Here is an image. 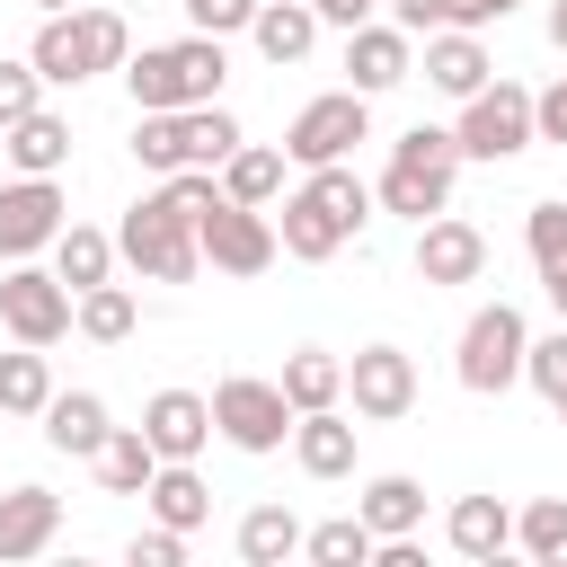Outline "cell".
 I'll return each mask as SVG.
<instances>
[{
  "label": "cell",
  "instance_id": "cell-28",
  "mask_svg": "<svg viewBox=\"0 0 567 567\" xmlns=\"http://www.w3.org/2000/svg\"><path fill=\"white\" fill-rule=\"evenodd\" d=\"M354 514L372 523V540H399V532H416V523H425V487H416L408 470H381V478H363Z\"/></svg>",
  "mask_w": 567,
  "mask_h": 567
},
{
  "label": "cell",
  "instance_id": "cell-44",
  "mask_svg": "<svg viewBox=\"0 0 567 567\" xmlns=\"http://www.w3.org/2000/svg\"><path fill=\"white\" fill-rule=\"evenodd\" d=\"M390 9V27H408V35H434L443 27V0H381Z\"/></svg>",
  "mask_w": 567,
  "mask_h": 567
},
{
  "label": "cell",
  "instance_id": "cell-16",
  "mask_svg": "<svg viewBox=\"0 0 567 567\" xmlns=\"http://www.w3.org/2000/svg\"><path fill=\"white\" fill-rule=\"evenodd\" d=\"M53 540H62V496H53V487H35V478H27V487H9V496H0V567L44 558Z\"/></svg>",
  "mask_w": 567,
  "mask_h": 567
},
{
  "label": "cell",
  "instance_id": "cell-26",
  "mask_svg": "<svg viewBox=\"0 0 567 567\" xmlns=\"http://www.w3.org/2000/svg\"><path fill=\"white\" fill-rule=\"evenodd\" d=\"M275 390L292 399V416H301V408H337V399H346V354H328V346H292L284 372H275Z\"/></svg>",
  "mask_w": 567,
  "mask_h": 567
},
{
  "label": "cell",
  "instance_id": "cell-2",
  "mask_svg": "<svg viewBox=\"0 0 567 567\" xmlns=\"http://www.w3.org/2000/svg\"><path fill=\"white\" fill-rule=\"evenodd\" d=\"M124 53H133V27H124L115 0L53 9V18L35 27V44H27V62H35L44 89H80V80H97V71H124Z\"/></svg>",
  "mask_w": 567,
  "mask_h": 567
},
{
  "label": "cell",
  "instance_id": "cell-24",
  "mask_svg": "<svg viewBox=\"0 0 567 567\" xmlns=\"http://www.w3.org/2000/svg\"><path fill=\"white\" fill-rule=\"evenodd\" d=\"M248 44L284 71V62H301L310 44H319V9L310 0H257V18H248Z\"/></svg>",
  "mask_w": 567,
  "mask_h": 567
},
{
  "label": "cell",
  "instance_id": "cell-45",
  "mask_svg": "<svg viewBox=\"0 0 567 567\" xmlns=\"http://www.w3.org/2000/svg\"><path fill=\"white\" fill-rule=\"evenodd\" d=\"M310 9H319V27H363L381 0H310Z\"/></svg>",
  "mask_w": 567,
  "mask_h": 567
},
{
  "label": "cell",
  "instance_id": "cell-38",
  "mask_svg": "<svg viewBox=\"0 0 567 567\" xmlns=\"http://www.w3.org/2000/svg\"><path fill=\"white\" fill-rule=\"evenodd\" d=\"M523 248H532V266L567 248V204H558V195H540V204L523 213Z\"/></svg>",
  "mask_w": 567,
  "mask_h": 567
},
{
  "label": "cell",
  "instance_id": "cell-14",
  "mask_svg": "<svg viewBox=\"0 0 567 567\" xmlns=\"http://www.w3.org/2000/svg\"><path fill=\"white\" fill-rule=\"evenodd\" d=\"M487 275V230L461 213L416 221V284H478Z\"/></svg>",
  "mask_w": 567,
  "mask_h": 567
},
{
  "label": "cell",
  "instance_id": "cell-8",
  "mask_svg": "<svg viewBox=\"0 0 567 567\" xmlns=\"http://www.w3.org/2000/svg\"><path fill=\"white\" fill-rule=\"evenodd\" d=\"M354 142H372V97L363 89H328L292 115L284 133V159L292 168H328V159H354Z\"/></svg>",
  "mask_w": 567,
  "mask_h": 567
},
{
  "label": "cell",
  "instance_id": "cell-9",
  "mask_svg": "<svg viewBox=\"0 0 567 567\" xmlns=\"http://www.w3.org/2000/svg\"><path fill=\"white\" fill-rule=\"evenodd\" d=\"M195 248H204V266H213V275H266V266L284 257L275 213H266V204H230V195L195 221Z\"/></svg>",
  "mask_w": 567,
  "mask_h": 567
},
{
  "label": "cell",
  "instance_id": "cell-5",
  "mask_svg": "<svg viewBox=\"0 0 567 567\" xmlns=\"http://www.w3.org/2000/svg\"><path fill=\"white\" fill-rule=\"evenodd\" d=\"M523 346H532V319H523L514 301L470 310V328H461V346H452L461 390H470V399H505V390L523 381Z\"/></svg>",
  "mask_w": 567,
  "mask_h": 567
},
{
  "label": "cell",
  "instance_id": "cell-7",
  "mask_svg": "<svg viewBox=\"0 0 567 567\" xmlns=\"http://www.w3.org/2000/svg\"><path fill=\"white\" fill-rule=\"evenodd\" d=\"M452 142H461V159H514V151H532V89L523 80H487L478 97H461V124H452Z\"/></svg>",
  "mask_w": 567,
  "mask_h": 567
},
{
  "label": "cell",
  "instance_id": "cell-25",
  "mask_svg": "<svg viewBox=\"0 0 567 567\" xmlns=\"http://www.w3.org/2000/svg\"><path fill=\"white\" fill-rule=\"evenodd\" d=\"M53 275L71 284V301H80L89 284H106V275H115V230H97V221H62V230H53Z\"/></svg>",
  "mask_w": 567,
  "mask_h": 567
},
{
  "label": "cell",
  "instance_id": "cell-18",
  "mask_svg": "<svg viewBox=\"0 0 567 567\" xmlns=\"http://www.w3.org/2000/svg\"><path fill=\"white\" fill-rule=\"evenodd\" d=\"M275 239H284V257H301V266H328V257H337L354 230H346V221H337V213H328L310 186H292V195H284V213H275Z\"/></svg>",
  "mask_w": 567,
  "mask_h": 567
},
{
  "label": "cell",
  "instance_id": "cell-37",
  "mask_svg": "<svg viewBox=\"0 0 567 567\" xmlns=\"http://www.w3.org/2000/svg\"><path fill=\"white\" fill-rule=\"evenodd\" d=\"M523 381H532L540 399H567V319H558L549 337H532V346H523Z\"/></svg>",
  "mask_w": 567,
  "mask_h": 567
},
{
  "label": "cell",
  "instance_id": "cell-35",
  "mask_svg": "<svg viewBox=\"0 0 567 567\" xmlns=\"http://www.w3.org/2000/svg\"><path fill=\"white\" fill-rule=\"evenodd\" d=\"M514 549L540 558V567H567V496H532L514 514Z\"/></svg>",
  "mask_w": 567,
  "mask_h": 567
},
{
  "label": "cell",
  "instance_id": "cell-48",
  "mask_svg": "<svg viewBox=\"0 0 567 567\" xmlns=\"http://www.w3.org/2000/svg\"><path fill=\"white\" fill-rule=\"evenodd\" d=\"M35 9H44V18H53V9H80V0H35Z\"/></svg>",
  "mask_w": 567,
  "mask_h": 567
},
{
  "label": "cell",
  "instance_id": "cell-19",
  "mask_svg": "<svg viewBox=\"0 0 567 567\" xmlns=\"http://www.w3.org/2000/svg\"><path fill=\"white\" fill-rule=\"evenodd\" d=\"M292 461H301L310 478H354V425H346V399L292 416Z\"/></svg>",
  "mask_w": 567,
  "mask_h": 567
},
{
  "label": "cell",
  "instance_id": "cell-27",
  "mask_svg": "<svg viewBox=\"0 0 567 567\" xmlns=\"http://www.w3.org/2000/svg\"><path fill=\"white\" fill-rule=\"evenodd\" d=\"M89 470H97V487H106V496H142V487H151V470H159V452H151V434H142V425H106V443L89 452Z\"/></svg>",
  "mask_w": 567,
  "mask_h": 567
},
{
  "label": "cell",
  "instance_id": "cell-36",
  "mask_svg": "<svg viewBox=\"0 0 567 567\" xmlns=\"http://www.w3.org/2000/svg\"><path fill=\"white\" fill-rule=\"evenodd\" d=\"M239 142H248V133H239V115H230L221 97L186 106V151H195V168H221V159H230Z\"/></svg>",
  "mask_w": 567,
  "mask_h": 567
},
{
  "label": "cell",
  "instance_id": "cell-41",
  "mask_svg": "<svg viewBox=\"0 0 567 567\" xmlns=\"http://www.w3.org/2000/svg\"><path fill=\"white\" fill-rule=\"evenodd\" d=\"M124 558H133V567H177V558H186V532L151 523V532H133V540H124Z\"/></svg>",
  "mask_w": 567,
  "mask_h": 567
},
{
  "label": "cell",
  "instance_id": "cell-13",
  "mask_svg": "<svg viewBox=\"0 0 567 567\" xmlns=\"http://www.w3.org/2000/svg\"><path fill=\"white\" fill-rule=\"evenodd\" d=\"M408 71H416V35H408V27H390V18H363V27H346V89H363V97H390Z\"/></svg>",
  "mask_w": 567,
  "mask_h": 567
},
{
  "label": "cell",
  "instance_id": "cell-10",
  "mask_svg": "<svg viewBox=\"0 0 567 567\" xmlns=\"http://www.w3.org/2000/svg\"><path fill=\"white\" fill-rule=\"evenodd\" d=\"M0 328H9L18 346H62V337H71V284H62L53 266L18 257V266L0 275Z\"/></svg>",
  "mask_w": 567,
  "mask_h": 567
},
{
  "label": "cell",
  "instance_id": "cell-43",
  "mask_svg": "<svg viewBox=\"0 0 567 567\" xmlns=\"http://www.w3.org/2000/svg\"><path fill=\"white\" fill-rule=\"evenodd\" d=\"M505 18H514V0H443V27H470V35L505 27Z\"/></svg>",
  "mask_w": 567,
  "mask_h": 567
},
{
  "label": "cell",
  "instance_id": "cell-42",
  "mask_svg": "<svg viewBox=\"0 0 567 567\" xmlns=\"http://www.w3.org/2000/svg\"><path fill=\"white\" fill-rule=\"evenodd\" d=\"M532 142H567V71L549 89H532Z\"/></svg>",
  "mask_w": 567,
  "mask_h": 567
},
{
  "label": "cell",
  "instance_id": "cell-1",
  "mask_svg": "<svg viewBox=\"0 0 567 567\" xmlns=\"http://www.w3.org/2000/svg\"><path fill=\"white\" fill-rule=\"evenodd\" d=\"M221 204L213 168H168L124 221H115V257L142 275V284H195L204 275V248H195V221Z\"/></svg>",
  "mask_w": 567,
  "mask_h": 567
},
{
  "label": "cell",
  "instance_id": "cell-31",
  "mask_svg": "<svg viewBox=\"0 0 567 567\" xmlns=\"http://www.w3.org/2000/svg\"><path fill=\"white\" fill-rule=\"evenodd\" d=\"M239 558H248V567H284V558H301V523H292V505H248V514H239Z\"/></svg>",
  "mask_w": 567,
  "mask_h": 567
},
{
  "label": "cell",
  "instance_id": "cell-39",
  "mask_svg": "<svg viewBox=\"0 0 567 567\" xmlns=\"http://www.w3.org/2000/svg\"><path fill=\"white\" fill-rule=\"evenodd\" d=\"M177 9L195 35H248V18H257V0H177Z\"/></svg>",
  "mask_w": 567,
  "mask_h": 567
},
{
  "label": "cell",
  "instance_id": "cell-22",
  "mask_svg": "<svg viewBox=\"0 0 567 567\" xmlns=\"http://www.w3.org/2000/svg\"><path fill=\"white\" fill-rule=\"evenodd\" d=\"M496 71H487V44L470 35V27H434L425 35V89H443V97H478Z\"/></svg>",
  "mask_w": 567,
  "mask_h": 567
},
{
  "label": "cell",
  "instance_id": "cell-49",
  "mask_svg": "<svg viewBox=\"0 0 567 567\" xmlns=\"http://www.w3.org/2000/svg\"><path fill=\"white\" fill-rule=\"evenodd\" d=\"M549 416H558V425H567V399H549Z\"/></svg>",
  "mask_w": 567,
  "mask_h": 567
},
{
  "label": "cell",
  "instance_id": "cell-23",
  "mask_svg": "<svg viewBox=\"0 0 567 567\" xmlns=\"http://www.w3.org/2000/svg\"><path fill=\"white\" fill-rule=\"evenodd\" d=\"M106 425H115V416H106L97 390H53V399H44V443H53L62 461H89V452L106 443Z\"/></svg>",
  "mask_w": 567,
  "mask_h": 567
},
{
  "label": "cell",
  "instance_id": "cell-15",
  "mask_svg": "<svg viewBox=\"0 0 567 567\" xmlns=\"http://www.w3.org/2000/svg\"><path fill=\"white\" fill-rule=\"evenodd\" d=\"M142 434H151L159 461H195L213 443V399L204 390H151L142 399Z\"/></svg>",
  "mask_w": 567,
  "mask_h": 567
},
{
  "label": "cell",
  "instance_id": "cell-29",
  "mask_svg": "<svg viewBox=\"0 0 567 567\" xmlns=\"http://www.w3.org/2000/svg\"><path fill=\"white\" fill-rule=\"evenodd\" d=\"M71 328H80L89 346H124V337L142 328V301H133V292H124L115 275H106V284H89V292L71 301Z\"/></svg>",
  "mask_w": 567,
  "mask_h": 567
},
{
  "label": "cell",
  "instance_id": "cell-12",
  "mask_svg": "<svg viewBox=\"0 0 567 567\" xmlns=\"http://www.w3.org/2000/svg\"><path fill=\"white\" fill-rule=\"evenodd\" d=\"M346 399H354L363 425H399V416L416 408V354H399V346H363V354L346 363Z\"/></svg>",
  "mask_w": 567,
  "mask_h": 567
},
{
  "label": "cell",
  "instance_id": "cell-11",
  "mask_svg": "<svg viewBox=\"0 0 567 567\" xmlns=\"http://www.w3.org/2000/svg\"><path fill=\"white\" fill-rule=\"evenodd\" d=\"M62 221H71V204H62L53 177H9V186H0V266L44 257Z\"/></svg>",
  "mask_w": 567,
  "mask_h": 567
},
{
  "label": "cell",
  "instance_id": "cell-17",
  "mask_svg": "<svg viewBox=\"0 0 567 567\" xmlns=\"http://www.w3.org/2000/svg\"><path fill=\"white\" fill-rule=\"evenodd\" d=\"M0 159H9L18 177H62V168H71V115L27 106L18 124H0Z\"/></svg>",
  "mask_w": 567,
  "mask_h": 567
},
{
  "label": "cell",
  "instance_id": "cell-32",
  "mask_svg": "<svg viewBox=\"0 0 567 567\" xmlns=\"http://www.w3.org/2000/svg\"><path fill=\"white\" fill-rule=\"evenodd\" d=\"M133 159H142L151 177H168V168H195V151H186V106L133 115Z\"/></svg>",
  "mask_w": 567,
  "mask_h": 567
},
{
  "label": "cell",
  "instance_id": "cell-34",
  "mask_svg": "<svg viewBox=\"0 0 567 567\" xmlns=\"http://www.w3.org/2000/svg\"><path fill=\"white\" fill-rule=\"evenodd\" d=\"M44 399H53V363H44V346L0 354V416H44Z\"/></svg>",
  "mask_w": 567,
  "mask_h": 567
},
{
  "label": "cell",
  "instance_id": "cell-6",
  "mask_svg": "<svg viewBox=\"0 0 567 567\" xmlns=\"http://www.w3.org/2000/svg\"><path fill=\"white\" fill-rule=\"evenodd\" d=\"M213 434L230 452H284L292 443V399L257 372H221L213 381Z\"/></svg>",
  "mask_w": 567,
  "mask_h": 567
},
{
  "label": "cell",
  "instance_id": "cell-20",
  "mask_svg": "<svg viewBox=\"0 0 567 567\" xmlns=\"http://www.w3.org/2000/svg\"><path fill=\"white\" fill-rule=\"evenodd\" d=\"M142 505H151V523H168V532H186V540L213 523V487H204L195 461H159L151 487H142Z\"/></svg>",
  "mask_w": 567,
  "mask_h": 567
},
{
  "label": "cell",
  "instance_id": "cell-21",
  "mask_svg": "<svg viewBox=\"0 0 567 567\" xmlns=\"http://www.w3.org/2000/svg\"><path fill=\"white\" fill-rule=\"evenodd\" d=\"M443 540H452L461 558L496 567V558L514 549V505H505V496H452V514H443Z\"/></svg>",
  "mask_w": 567,
  "mask_h": 567
},
{
  "label": "cell",
  "instance_id": "cell-50",
  "mask_svg": "<svg viewBox=\"0 0 567 567\" xmlns=\"http://www.w3.org/2000/svg\"><path fill=\"white\" fill-rule=\"evenodd\" d=\"M115 9H133V0H115Z\"/></svg>",
  "mask_w": 567,
  "mask_h": 567
},
{
  "label": "cell",
  "instance_id": "cell-47",
  "mask_svg": "<svg viewBox=\"0 0 567 567\" xmlns=\"http://www.w3.org/2000/svg\"><path fill=\"white\" fill-rule=\"evenodd\" d=\"M549 44L567 53V0H549Z\"/></svg>",
  "mask_w": 567,
  "mask_h": 567
},
{
  "label": "cell",
  "instance_id": "cell-46",
  "mask_svg": "<svg viewBox=\"0 0 567 567\" xmlns=\"http://www.w3.org/2000/svg\"><path fill=\"white\" fill-rule=\"evenodd\" d=\"M540 292H549V310L567 319V248H558V257H540Z\"/></svg>",
  "mask_w": 567,
  "mask_h": 567
},
{
  "label": "cell",
  "instance_id": "cell-4",
  "mask_svg": "<svg viewBox=\"0 0 567 567\" xmlns=\"http://www.w3.org/2000/svg\"><path fill=\"white\" fill-rule=\"evenodd\" d=\"M452 177H461L452 124H408V133L390 142V168H381L372 204L399 213V221H434V213H452Z\"/></svg>",
  "mask_w": 567,
  "mask_h": 567
},
{
  "label": "cell",
  "instance_id": "cell-3",
  "mask_svg": "<svg viewBox=\"0 0 567 567\" xmlns=\"http://www.w3.org/2000/svg\"><path fill=\"white\" fill-rule=\"evenodd\" d=\"M221 80H230L221 35H177V44H142V53H124L133 115H159V106H204V97H221Z\"/></svg>",
  "mask_w": 567,
  "mask_h": 567
},
{
  "label": "cell",
  "instance_id": "cell-30",
  "mask_svg": "<svg viewBox=\"0 0 567 567\" xmlns=\"http://www.w3.org/2000/svg\"><path fill=\"white\" fill-rule=\"evenodd\" d=\"M213 186H221L230 204H275V195H284V151H266V142H239V151L213 168Z\"/></svg>",
  "mask_w": 567,
  "mask_h": 567
},
{
  "label": "cell",
  "instance_id": "cell-40",
  "mask_svg": "<svg viewBox=\"0 0 567 567\" xmlns=\"http://www.w3.org/2000/svg\"><path fill=\"white\" fill-rule=\"evenodd\" d=\"M27 106H44V80H35V62H9L0 53V124H18Z\"/></svg>",
  "mask_w": 567,
  "mask_h": 567
},
{
  "label": "cell",
  "instance_id": "cell-33",
  "mask_svg": "<svg viewBox=\"0 0 567 567\" xmlns=\"http://www.w3.org/2000/svg\"><path fill=\"white\" fill-rule=\"evenodd\" d=\"M301 558L310 567H372V523L363 514H328L301 532Z\"/></svg>",
  "mask_w": 567,
  "mask_h": 567
}]
</instances>
